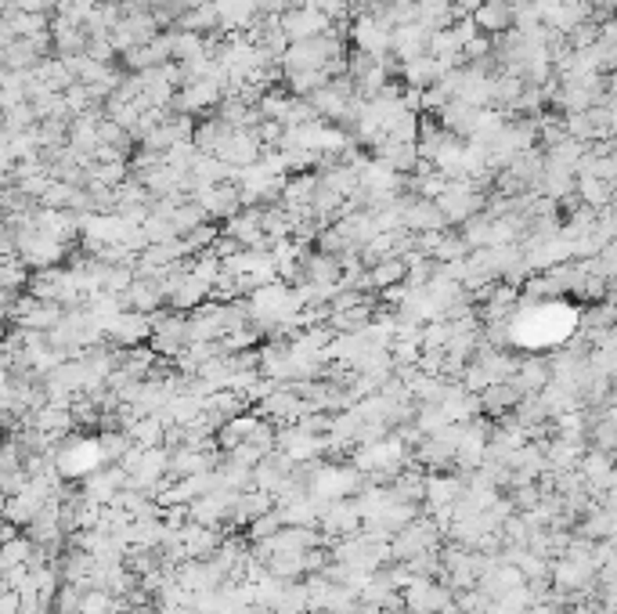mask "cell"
I'll list each match as a JSON object with an SVG mask.
<instances>
[{
    "label": "cell",
    "instance_id": "cell-2",
    "mask_svg": "<svg viewBox=\"0 0 617 614\" xmlns=\"http://www.w3.org/2000/svg\"><path fill=\"white\" fill-rule=\"evenodd\" d=\"M148 348L159 358H177L188 348V315L170 312V307L152 312V340H148Z\"/></svg>",
    "mask_w": 617,
    "mask_h": 614
},
{
    "label": "cell",
    "instance_id": "cell-34",
    "mask_svg": "<svg viewBox=\"0 0 617 614\" xmlns=\"http://www.w3.org/2000/svg\"><path fill=\"white\" fill-rule=\"evenodd\" d=\"M66 105H69V113H73V116H84V113H91L98 102L91 98L87 84H73V87L66 91Z\"/></svg>",
    "mask_w": 617,
    "mask_h": 614
},
{
    "label": "cell",
    "instance_id": "cell-24",
    "mask_svg": "<svg viewBox=\"0 0 617 614\" xmlns=\"http://www.w3.org/2000/svg\"><path fill=\"white\" fill-rule=\"evenodd\" d=\"M549 380H552V369H549L545 362H523V366L516 369V376H513V384H516L523 394H541V391L549 387Z\"/></svg>",
    "mask_w": 617,
    "mask_h": 614
},
{
    "label": "cell",
    "instance_id": "cell-36",
    "mask_svg": "<svg viewBox=\"0 0 617 614\" xmlns=\"http://www.w3.org/2000/svg\"><path fill=\"white\" fill-rule=\"evenodd\" d=\"M87 55H91L94 62H105V66H112L120 51L112 48V37H94V41L87 44Z\"/></svg>",
    "mask_w": 617,
    "mask_h": 614
},
{
    "label": "cell",
    "instance_id": "cell-32",
    "mask_svg": "<svg viewBox=\"0 0 617 614\" xmlns=\"http://www.w3.org/2000/svg\"><path fill=\"white\" fill-rule=\"evenodd\" d=\"M416 23H419L416 0H390V8H387V26L390 30H405V26H416Z\"/></svg>",
    "mask_w": 617,
    "mask_h": 614
},
{
    "label": "cell",
    "instance_id": "cell-7",
    "mask_svg": "<svg viewBox=\"0 0 617 614\" xmlns=\"http://www.w3.org/2000/svg\"><path fill=\"white\" fill-rule=\"evenodd\" d=\"M351 41H354L358 51H369L376 59H387L390 48H394V30L383 26V23H376V19H369V15H358V23L351 30Z\"/></svg>",
    "mask_w": 617,
    "mask_h": 614
},
{
    "label": "cell",
    "instance_id": "cell-11",
    "mask_svg": "<svg viewBox=\"0 0 617 614\" xmlns=\"http://www.w3.org/2000/svg\"><path fill=\"white\" fill-rule=\"evenodd\" d=\"M430 41H434V30H426L423 23L405 26V30H394V48H390V55H394L401 66H408V62H416V59H423V55L430 51Z\"/></svg>",
    "mask_w": 617,
    "mask_h": 614
},
{
    "label": "cell",
    "instance_id": "cell-15",
    "mask_svg": "<svg viewBox=\"0 0 617 614\" xmlns=\"http://www.w3.org/2000/svg\"><path fill=\"white\" fill-rule=\"evenodd\" d=\"M523 402V391L513 384V380H502V384H491L484 394H480V405H484V412H491V416H509V412H516V405Z\"/></svg>",
    "mask_w": 617,
    "mask_h": 614
},
{
    "label": "cell",
    "instance_id": "cell-14",
    "mask_svg": "<svg viewBox=\"0 0 617 614\" xmlns=\"http://www.w3.org/2000/svg\"><path fill=\"white\" fill-rule=\"evenodd\" d=\"M376 159H383L390 170H398V174H416V163L423 159L419 156V145L416 141H394V138H387L380 149H376Z\"/></svg>",
    "mask_w": 617,
    "mask_h": 614
},
{
    "label": "cell",
    "instance_id": "cell-1",
    "mask_svg": "<svg viewBox=\"0 0 617 614\" xmlns=\"http://www.w3.org/2000/svg\"><path fill=\"white\" fill-rule=\"evenodd\" d=\"M333 59H344V41L336 33H322L311 41H296L289 44L282 69L285 73H303V69H326Z\"/></svg>",
    "mask_w": 617,
    "mask_h": 614
},
{
    "label": "cell",
    "instance_id": "cell-21",
    "mask_svg": "<svg viewBox=\"0 0 617 614\" xmlns=\"http://www.w3.org/2000/svg\"><path fill=\"white\" fill-rule=\"evenodd\" d=\"M177 30H188V33H199V37L220 33V12H217V5L210 0V5H202V8L184 12V15H181V23H177Z\"/></svg>",
    "mask_w": 617,
    "mask_h": 614
},
{
    "label": "cell",
    "instance_id": "cell-5",
    "mask_svg": "<svg viewBox=\"0 0 617 614\" xmlns=\"http://www.w3.org/2000/svg\"><path fill=\"white\" fill-rule=\"evenodd\" d=\"M437 538H441V528L437 520H426V517H416L412 524H405L394 538H390V549H394V560H412L426 549H437Z\"/></svg>",
    "mask_w": 617,
    "mask_h": 614
},
{
    "label": "cell",
    "instance_id": "cell-30",
    "mask_svg": "<svg viewBox=\"0 0 617 614\" xmlns=\"http://www.w3.org/2000/svg\"><path fill=\"white\" fill-rule=\"evenodd\" d=\"M282 528H285V517H282V510L274 506V510L260 513V517H256V520H253L246 531H249V538H253V542H271V538H274Z\"/></svg>",
    "mask_w": 617,
    "mask_h": 614
},
{
    "label": "cell",
    "instance_id": "cell-33",
    "mask_svg": "<svg viewBox=\"0 0 617 614\" xmlns=\"http://www.w3.org/2000/svg\"><path fill=\"white\" fill-rule=\"evenodd\" d=\"M73 195H76V185L55 181V185H51V188L44 192L40 206H48V210H69V206H73Z\"/></svg>",
    "mask_w": 617,
    "mask_h": 614
},
{
    "label": "cell",
    "instance_id": "cell-9",
    "mask_svg": "<svg viewBox=\"0 0 617 614\" xmlns=\"http://www.w3.org/2000/svg\"><path fill=\"white\" fill-rule=\"evenodd\" d=\"M480 113H484V109H477V105H469V102H462V98H452V102L437 113V120H441V127H444L448 134H455L459 141H462V138L469 141V138L477 134Z\"/></svg>",
    "mask_w": 617,
    "mask_h": 614
},
{
    "label": "cell",
    "instance_id": "cell-25",
    "mask_svg": "<svg viewBox=\"0 0 617 614\" xmlns=\"http://www.w3.org/2000/svg\"><path fill=\"white\" fill-rule=\"evenodd\" d=\"M174 62H195V59H206V37L199 33H188V30H177L174 26Z\"/></svg>",
    "mask_w": 617,
    "mask_h": 614
},
{
    "label": "cell",
    "instance_id": "cell-3",
    "mask_svg": "<svg viewBox=\"0 0 617 614\" xmlns=\"http://www.w3.org/2000/svg\"><path fill=\"white\" fill-rule=\"evenodd\" d=\"M437 206L448 217V224H466L469 217L487 210V192H480L473 181H452L448 192L437 199Z\"/></svg>",
    "mask_w": 617,
    "mask_h": 614
},
{
    "label": "cell",
    "instance_id": "cell-22",
    "mask_svg": "<svg viewBox=\"0 0 617 614\" xmlns=\"http://www.w3.org/2000/svg\"><path fill=\"white\" fill-rule=\"evenodd\" d=\"M613 188H617V181H599V177H588V174H581V177H577V195H581V203H585V206H592V210L610 206Z\"/></svg>",
    "mask_w": 617,
    "mask_h": 614
},
{
    "label": "cell",
    "instance_id": "cell-12",
    "mask_svg": "<svg viewBox=\"0 0 617 614\" xmlns=\"http://www.w3.org/2000/svg\"><path fill=\"white\" fill-rule=\"evenodd\" d=\"M217 156L224 159V163H231V167H253V163H260V156H264V145H260V138L253 134V131H235L220 149H217Z\"/></svg>",
    "mask_w": 617,
    "mask_h": 614
},
{
    "label": "cell",
    "instance_id": "cell-18",
    "mask_svg": "<svg viewBox=\"0 0 617 614\" xmlns=\"http://www.w3.org/2000/svg\"><path fill=\"white\" fill-rule=\"evenodd\" d=\"M441 77H444V66H441L434 55H423V59H416V62H408V66L401 69L405 87H416V91H426V87L441 84Z\"/></svg>",
    "mask_w": 617,
    "mask_h": 614
},
{
    "label": "cell",
    "instance_id": "cell-31",
    "mask_svg": "<svg viewBox=\"0 0 617 614\" xmlns=\"http://www.w3.org/2000/svg\"><path fill=\"white\" fill-rule=\"evenodd\" d=\"M127 181H130V163H94V170H91V185L120 188Z\"/></svg>",
    "mask_w": 617,
    "mask_h": 614
},
{
    "label": "cell",
    "instance_id": "cell-4",
    "mask_svg": "<svg viewBox=\"0 0 617 614\" xmlns=\"http://www.w3.org/2000/svg\"><path fill=\"white\" fill-rule=\"evenodd\" d=\"M105 340L120 351H130V348H145L152 340V315L145 312H120L105 322Z\"/></svg>",
    "mask_w": 617,
    "mask_h": 614
},
{
    "label": "cell",
    "instance_id": "cell-19",
    "mask_svg": "<svg viewBox=\"0 0 617 614\" xmlns=\"http://www.w3.org/2000/svg\"><path fill=\"white\" fill-rule=\"evenodd\" d=\"M333 84L329 69H303V73H285V91L292 98H311L318 91H326Z\"/></svg>",
    "mask_w": 617,
    "mask_h": 614
},
{
    "label": "cell",
    "instance_id": "cell-13",
    "mask_svg": "<svg viewBox=\"0 0 617 614\" xmlns=\"http://www.w3.org/2000/svg\"><path fill=\"white\" fill-rule=\"evenodd\" d=\"M473 23H477L480 33H487V37H502V33L516 30L513 0H484V8L473 15Z\"/></svg>",
    "mask_w": 617,
    "mask_h": 614
},
{
    "label": "cell",
    "instance_id": "cell-38",
    "mask_svg": "<svg viewBox=\"0 0 617 614\" xmlns=\"http://www.w3.org/2000/svg\"><path fill=\"white\" fill-rule=\"evenodd\" d=\"M202 5H210V0H184V8L192 12V8H202Z\"/></svg>",
    "mask_w": 617,
    "mask_h": 614
},
{
    "label": "cell",
    "instance_id": "cell-29",
    "mask_svg": "<svg viewBox=\"0 0 617 614\" xmlns=\"http://www.w3.org/2000/svg\"><path fill=\"white\" fill-rule=\"evenodd\" d=\"M469 242L462 239V231H444L441 235V242H437V249H434V260H441V264H455V260H466L469 257Z\"/></svg>",
    "mask_w": 617,
    "mask_h": 614
},
{
    "label": "cell",
    "instance_id": "cell-16",
    "mask_svg": "<svg viewBox=\"0 0 617 614\" xmlns=\"http://www.w3.org/2000/svg\"><path fill=\"white\" fill-rule=\"evenodd\" d=\"M455 141V134H448L444 127H441V120H434V116H419V138H416V145H419V156L423 159H437L448 145Z\"/></svg>",
    "mask_w": 617,
    "mask_h": 614
},
{
    "label": "cell",
    "instance_id": "cell-20",
    "mask_svg": "<svg viewBox=\"0 0 617 614\" xmlns=\"http://www.w3.org/2000/svg\"><path fill=\"white\" fill-rule=\"evenodd\" d=\"M256 423H260V416H253V412L228 420V423L217 430V448H220V452H235L242 441H249V434L256 430Z\"/></svg>",
    "mask_w": 617,
    "mask_h": 614
},
{
    "label": "cell",
    "instance_id": "cell-27",
    "mask_svg": "<svg viewBox=\"0 0 617 614\" xmlns=\"http://www.w3.org/2000/svg\"><path fill=\"white\" fill-rule=\"evenodd\" d=\"M130 438H134V445H141V448H163V441H166V423H163L159 416H145V420H138V423L130 427Z\"/></svg>",
    "mask_w": 617,
    "mask_h": 614
},
{
    "label": "cell",
    "instance_id": "cell-10",
    "mask_svg": "<svg viewBox=\"0 0 617 614\" xmlns=\"http://www.w3.org/2000/svg\"><path fill=\"white\" fill-rule=\"evenodd\" d=\"M405 228L423 235V231H448V217L441 213L437 203L430 199H419V195H408V206H405Z\"/></svg>",
    "mask_w": 617,
    "mask_h": 614
},
{
    "label": "cell",
    "instance_id": "cell-6",
    "mask_svg": "<svg viewBox=\"0 0 617 614\" xmlns=\"http://www.w3.org/2000/svg\"><path fill=\"white\" fill-rule=\"evenodd\" d=\"M195 203H202V210L217 221H231L235 213H242V188L238 181H224V185H206L192 195Z\"/></svg>",
    "mask_w": 617,
    "mask_h": 614
},
{
    "label": "cell",
    "instance_id": "cell-28",
    "mask_svg": "<svg viewBox=\"0 0 617 614\" xmlns=\"http://www.w3.org/2000/svg\"><path fill=\"white\" fill-rule=\"evenodd\" d=\"M170 221H174V228H177V235L184 239V235H192L195 228H202V224L210 221V213L202 210V203H195V199H188V203H181V206H177V213H174Z\"/></svg>",
    "mask_w": 617,
    "mask_h": 614
},
{
    "label": "cell",
    "instance_id": "cell-37",
    "mask_svg": "<svg viewBox=\"0 0 617 614\" xmlns=\"http://www.w3.org/2000/svg\"><path fill=\"white\" fill-rule=\"evenodd\" d=\"M344 5L351 8V15H365V8H369V0H344Z\"/></svg>",
    "mask_w": 617,
    "mask_h": 614
},
{
    "label": "cell",
    "instance_id": "cell-26",
    "mask_svg": "<svg viewBox=\"0 0 617 614\" xmlns=\"http://www.w3.org/2000/svg\"><path fill=\"white\" fill-rule=\"evenodd\" d=\"M462 239H466L473 249H487V246H495V217H487V213L469 217V221L462 224Z\"/></svg>",
    "mask_w": 617,
    "mask_h": 614
},
{
    "label": "cell",
    "instance_id": "cell-8",
    "mask_svg": "<svg viewBox=\"0 0 617 614\" xmlns=\"http://www.w3.org/2000/svg\"><path fill=\"white\" fill-rule=\"evenodd\" d=\"M333 19L322 15V12H311V8H300V12H285L282 15V30L285 37L296 44V41H311V37H322V33H333Z\"/></svg>",
    "mask_w": 617,
    "mask_h": 614
},
{
    "label": "cell",
    "instance_id": "cell-35",
    "mask_svg": "<svg viewBox=\"0 0 617 614\" xmlns=\"http://www.w3.org/2000/svg\"><path fill=\"white\" fill-rule=\"evenodd\" d=\"M448 102H452V95H448L441 84H434V87H426V91H423V113H426V116H437Z\"/></svg>",
    "mask_w": 617,
    "mask_h": 614
},
{
    "label": "cell",
    "instance_id": "cell-17",
    "mask_svg": "<svg viewBox=\"0 0 617 614\" xmlns=\"http://www.w3.org/2000/svg\"><path fill=\"white\" fill-rule=\"evenodd\" d=\"M231 134H235L231 123H224L220 116H210V120H199V123H195L192 141H195V149H199L202 156H217V149H220Z\"/></svg>",
    "mask_w": 617,
    "mask_h": 614
},
{
    "label": "cell",
    "instance_id": "cell-23",
    "mask_svg": "<svg viewBox=\"0 0 617 614\" xmlns=\"http://www.w3.org/2000/svg\"><path fill=\"white\" fill-rule=\"evenodd\" d=\"M390 492H394L398 502L419 506V502L426 499V477H423L419 470H405V474H398V477L390 481Z\"/></svg>",
    "mask_w": 617,
    "mask_h": 614
}]
</instances>
